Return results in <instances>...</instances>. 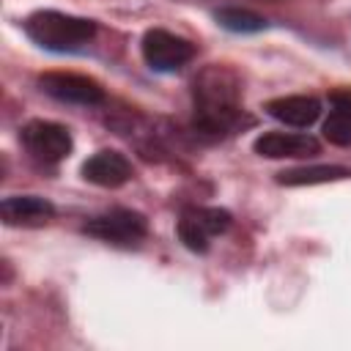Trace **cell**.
Returning a JSON list of instances; mask_svg holds the SVG:
<instances>
[{"label":"cell","instance_id":"cell-1","mask_svg":"<svg viewBox=\"0 0 351 351\" xmlns=\"http://www.w3.org/2000/svg\"><path fill=\"white\" fill-rule=\"evenodd\" d=\"M195 126L206 134H228L241 123V80L228 66H206L192 85Z\"/></svg>","mask_w":351,"mask_h":351},{"label":"cell","instance_id":"cell-2","mask_svg":"<svg viewBox=\"0 0 351 351\" xmlns=\"http://www.w3.org/2000/svg\"><path fill=\"white\" fill-rule=\"evenodd\" d=\"M25 33L44 49L66 52L88 44L96 36V22L63 11H36L25 19Z\"/></svg>","mask_w":351,"mask_h":351},{"label":"cell","instance_id":"cell-3","mask_svg":"<svg viewBox=\"0 0 351 351\" xmlns=\"http://www.w3.org/2000/svg\"><path fill=\"white\" fill-rule=\"evenodd\" d=\"M82 230L88 236L99 239V241L118 244V247H132V244L145 239L148 222H145L143 214H137L132 208H112V211H104L99 217H90Z\"/></svg>","mask_w":351,"mask_h":351},{"label":"cell","instance_id":"cell-4","mask_svg":"<svg viewBox=\"0 0 351 351\" xmlns=\"http://www.w3.org/2000/svg\"><path fill=\"white\" fill-rule=\"evenodd\" d=\"M230 228V214L217 206H192L178 219V239L192 252H206L211 239Z\"/></svg>","mask_w":351,"mask_h":351},{"label":"cell","instance_id":"cell-5","mask_svg":"<svg viewBox=\"0 0 351 351\" xmlns=\"http://www.w3.org/2000/svg\"><path fill=\"white\" fill-rule=\"evenodd\" d=\"M38 88L66 104H82V107H96L104 101V88L85 77V74H71V71H47L38 77Z\"/></svg>","mask_w":351,"mask_h":351},{"label":"cell","instance_id":"cell-6","mask_svg":"<svg viewBox=\"0 0 351 351\" xmlns=\"http://www.w3.org/2000/svg\"><path fill=\"white\" fill-rule=\"evenodd\" d=\"M143 58L154 71H176L195 58V47L162 27H154L143 36Z\"/></svg>","mask_w":351,"mask_h":351},{"label":"cell","instance_id":"cell-7","mask_svg":"<svg viewBox=\"0 0 351 351\" xmlns=\"http://www.w3.org/2000/svg\"><path fill=\"white\" fill-rule=\"evenodd\" d=\"M22 143L38 162H60L71 154V134L66 126L52 121H30L22 129Z\"/></svg>","mask_w":351,"mask_h":351},{"label":"cell","instance_id":"cell-8","mask_svg":"<svg viewBox=\"0 0 351 351\" xmlns=\"http://www.w3.org/2000/svg\"><path fill=\"white\" fill-rule=\"evenodd\" d=\"M252 148L266 159H302V156H315L321 151L318 140L302 132H266L255 140Z\"/></svg>","mask_w":351,"mask_h":351},{"label":"cell","instance_id":"cell-9","mask_svg":"<svg viewBox=\"0 0 351 351\" xmlns=\"http://www.w3.org/2000/svg\"><path fill=\"white\" fill-rule=\"evenodd\" d=\"M0 217L11 228H38L55 217V206L38 195H11L0 203Z\"/></svg>","mask_w":351,"mask_h":351},{"label":"cell","instance_id":"cell-10","mask_svg":"<svg viewBox=\"0 0 351 351\" xmlns=\"http://www.w3.org/2000/svg\"><path fill=\"white\" fill-rule=\"evenodd\" d=\"M82 178L96 184V186L115 189L132 178V165L118 151H99L82 165Z\"/></svg>","mask_w":351,"mask_h":351},{"label":"cell","instance_id":"cell-11","mask_svg":"<svg viewBox=\"0 0 351 351\" xmlns=\"http://www.w3.org/2000/svg\"><path fill=\"white\" fill-rule=\"evenodd\" d=\"M266 112L288 126H310L321 115V101L315 96H280L266 101Z\"/></svg>","mask_w":351,"mask_h":351},{"label":"cell","instance_id":"cell-12","mask_svg":"<svg viewBox=\"0 0 351 351\" xmlns=\"http://www.w3.org/2000/svg\"><path fill=\"white\" fill-rule=\"evenodd\" d=\"M351 170L340 167V165H313V167H291L277 173V184L282 186H310V184H329V181H340L348 178Z\"/></svg>","mask_w":351,"mask_h":351},{"label":"cell","instance_id":"cell-13","mask_svg":"<svg viewBox=\"0 0 351 351\" xmlns=\"http://www.w3.org/2000/svg\"><path fill=\"white\" fill-rule=\"evenodd\" d=\"M214 19L222 25V27H228V30H233V33H258V30H263L266 27V19L261 16V14H255V11H247V8H219L217 14H214Z\"/></svg>","mask_w":351,"mask_h":351},{"label":"cell","instance_id":"cell-14","mask_svg":"<svg viewBox=\"0 0 351 351\" xmlns=\"http://www.w3.org/2000/svg\"><path fill=\"white\" fill-rule=\"evenodd\" d=\"M324 137H326L332 145L348 148V145H351V112H346V110H332L329 118L324 121Z\"/></svg>","mask_w":351,"mask_h":351},{"label":"cell","instance_id":"cell-15","mask_svg":"<svg viewBox=\"0 0 351 351\" xmlns=\"http://www.w3.org/2000/svg\"><path fill=\"white\" fill-rule=\"evenodd\" d=\"M329 101L335 104V110H346L351 112V88H337L329 93Z\"/></svg>","mask_w":351,"mask_h":351}]
</instances>
